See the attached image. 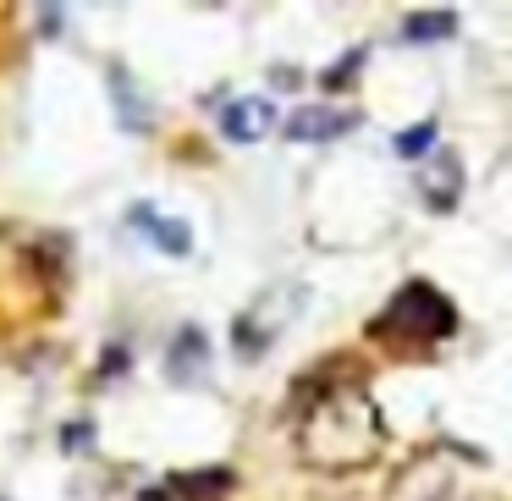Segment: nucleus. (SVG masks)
I'll list each match as a JSON object with an SVG mask.
<instances>
[{
  "label": "nucleus",
  "instance_id": "2",
  "mask_svg": "<svg viewBox=\"0 0 512 501\" xmlns=\"http://www.w3.org/2000/svg\"><path fill=\"white\" fill-rule=\"evenodd\" d=\"M452 331H457V309L441 287H430V281H408V287L386 303V314L369 320V336H375V342H402V347L446 342Z\"/></svg>",
  "mask_w": 512,
  "mask_h": 501
},
{
  "label": "nucleus",
  "instance_id": "5",
  "mask_svg": "<svg viewBox=\"0 0 512 501\" xmlns=\"http://www.w3.org/2000/svg\"><path fill=\"white\" fill-rule=\"evenodd\" d=\"M347 127H358L353 111H336V105H303L281 122V133L298 138V144H325V138H342Z\"/></svg>",
  "mask_w": 512,
  "mask_h": 501
},
{
  "label": "nucleus",
  "instance_id": "8",
  "mask_svg": "<svg viewBox=\"0 0 512 501\" xmlns=\"http://www.w3.org/2000/svg\"><path fill=\"white\" fill-rule=\"evenodd\" d=\"M193 364L210 369V336H204L199 325H182V331H177V347L166 353V375L177 380V386H193Z\"/></svg>",
  "mask_w": 512,
  "mask_h": 501
},
{
  "label": "nucleus",
  "instance_id": "1",
  "mask_svg": "<svg viewBox=\"0 0 512 501\" xmlns=\"http://www.w3.org/2000/svg\"><path fill=\"white\" fill-rule=\"evenodd\" d=\"M298 457L320 474H353L369 468L386 446V413L364 391V375L331 380V386H298Z\"/></svg>",
  "mask_w": 512,
  "mask_h": 501
},
{
  "label": "nucleus",
  "instance_id": "11",
  "mask_svg": "<svg viewBox=\"0 0 512 501\" xmlns=\"http://www.w3.org/2000/svg\"><path fill=\"white\" fill-rule=\"evenodd\" d=\"M138 221H144L149 226V237H155V243L160 248H166V254H188V248H193V237H188V226H177V221H149V210H138Z\"/></svg>",
  "mask_w": 512,
  "mask_h": 501
},
{
  "label": "nucleus",
  "instance_id": "4",
  "mask_svg": "<svg viewBox=\"0 0 512 501\" xmlns=\"http://www.w3.org/2000/svg\"><path fill=\"white\" fill-rule=\"evenodd\" d=\"M457 496V474L441 457H419L413 468H402V479L391 485L386 501H452Z\"/></svg>",
  "mask_w": 512,
  "mask_h": 501
},
{
  "label": "nucleus",
  "instance_id": "7",
  "mask_svg": "<svg viewBox=\"0 0 512 501\" xmlns=\"http://www.w3.org/2000/svg\"><path fill=\"white\" fill-rule=\"evenodd\" d=\"M457 188H463V171H457V155L452 149H441V155L430 160V166L419 171V193L430 210H457Z\"/></svg>",
  "mask_w": 512,
  "mask_h": 501
},
{
  "label": "nucleus",
  "instance_id": "10",
  "mask_svg": "<svg viewBox=\"0 0 512 501\" xmlns=\"http://www.w3.org/2000/svg\"><path fill=\"white\" fill-rule=\"evenodd\" d=\"M402 34H408V45H435V39H452L457 34V17L452 12H413Z\"/></svg>",
  "mask_w": 512,
  "mask_h": 501
},
{
  "label": "nucleus",
  "instance_id": "3",
  "mask_svg": "<svg viewBox=\"0 0 512 501\" xmlns=\"http://www.w3.org/2000/svg\"><path fill=\"white\" fill-rule=\"evenodd\" d=\"M281 298H287V287L270 292V298H259L254 309H248L243 320H237V353H243V358H265V353H270V342L281 336V325H287L292 314H298V303H281Z\"/></svg>",
  "mask_w": 512,
  "mask_h": 501
},
{
  "label": "nucleus",
  "instance_id": "13",
  "mask_svg": "<svg viewBox=\"0 0 512 501\" xmlns=\"http://www.w3.org/2000/svg\"><path fill=\"white\" fill-rule=\"evenodd\" d=\"M138 501H171V490H144Z\"/></svg>",
  "mask_w": 512,
  "mask_h": 501
},
{
  "label": "nucleus",
  "instance_id": "12",
  "mask_svg": "<svg viewBox=\"0 0 512 501\" xmlns=\"http://www.w3.org/2000/svg\"><path fill=\"white\" fill-rule=\"evenodd\" d=\"M424 149H435V127H430V122L397 138V155H424Z\"/></svg>",
  "mask_w": 512,
  "mask_h": 501
},
{
  "label": "nucleus",
  "instance_id": "6",
  "mask_svg": "<svg viewBox=\"0 0 512 501\" xmlns=\"http://www.w3.org/2000/svg\"><path fill=\"white\" fill-rule=\"evenodd\" d=\"M270 127H276V105H270L265 94L226 105V116H221V133L232 138V144H254V138H265Z\"/></svg>",
  "mask_w": 512,
  "mask_h": 501
},
{
  "label": "nucleus",
  "instance_id": "9",
  "mask_svg": "<svg viewBox=\"0 0 512 501\" xmlns=\"http://www.w3.org/2000/svg\"><path fill=\"white\" fill-rule=\"evenodd\" d=\"M232 485H237L232 468H193V474H177L171 501H226Z\"/></svg>",
  "mask_w": 512,
  "mask_h": 501
}]
</instances>
